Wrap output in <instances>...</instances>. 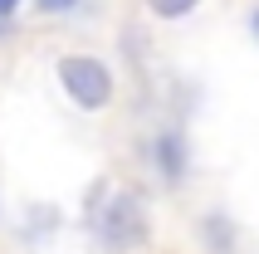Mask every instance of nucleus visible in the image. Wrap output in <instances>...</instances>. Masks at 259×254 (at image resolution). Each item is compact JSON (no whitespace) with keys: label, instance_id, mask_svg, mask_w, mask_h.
<instances>
[{"label":"nucleus","instance_id":"f257e3e1","mask_svg":"<svg viewBox=\"0 0 259 254\" xmlns=\"http://www.w3.org/2000/svg\"><path fill=\"white\" fill-rule=\"evenodd\" d=\"M59 78H64V93H69L83 113H98V108L113 103V73H108V64H98L93 54L59 59Z\"/></svg>","mask_w":259,"mask_h":254},{"label":"nucleus","instance_id":"f03ea898","mask_svg":"<svg viewBox=\"0 0 259 254\" xmlns=\"http://www.w3.org/2000/svg\"><path fill=\"white\" fill-rule=\"evenodd\" d=\"M142 240V205L132 196H117L108 210V244H137Z\"/></svg>","mask_w":259,"mask_h":254},{"label":"nucleus","instance_id":"7ed1b4c3","mask_svg":"<svg viewBox=\"0 0 259 254\" xmlns=\"http://www.w3.org/2000/svg\"><path fill=\"white\" fill-rule=\"evenodd\" d=\"M157 166H161V176L171 186L186 176V137L181 132H161L157 137Z\"/></svg>","mask_w":259,"mask_h":254},{"label":"nucleus","instance_id":"20e7f679","mask_svg":"<svg viewBox=\"0 0 259 254\" xmlns=\"http://www.w3.org/2000/svg\"><path fill=\"white\" fill-rule=\"evenodd\" d=\"M201 240L210 244L215 254H230L235 249V225L225 220V215H205V220H201Z\"/></svg>","mask_w":259,"mask_h":254},{"label":"nucleus","instance_id":"39448f33","mask_svg":"<svg viewBox=\"0 0 259 254\" xmlns=\"http://www.w3.org/2000/svg\"><path fill=\"white\" fill-rule=\"evenodd\" d=\"M152 5V15H161V20H181V15H191L201 0H147Z\"/></svg>","mask_w":259,"mask_h":254},{"label":"nucleus","instance_id":"423d86ee","mask_svg":"<svg viewBox=\"0 0 259 254\" xmlns=\"http://www.w3.org/2000/svg\"><path fill=\"white\" fill-rule=\"evenodd\" d=\"M73 0H39V10H69Z\"/></svg>","mask_w":259,"mask_h":254},{"label":"nucleus","instance_id":"0eeeda50","mask_svg":"<svg viewBox=\"0 0 259 254\" xmlns=\"http://www.w3.org/2000/svg\"><path fill=\"white\" fill-rule=\"evenodd\" d=\"M249 34H254V39H259V5H254V10H249Z\"/></svg>","mask_w":259,"mask_h":254},{"label":"nucleus","instance_id":"6e6552de","mask_svg":"<svg viewBox=\"0 0 259 254\" xmlns=\"http://www.w3.org/2000/svg\"><path fill=\"white\" fill-rule=\"evenodd\" d=\"M20 5V0H0V20H10V10Z\"/></svg>","mask_w":259,"mask_h":254}]
</instances>
